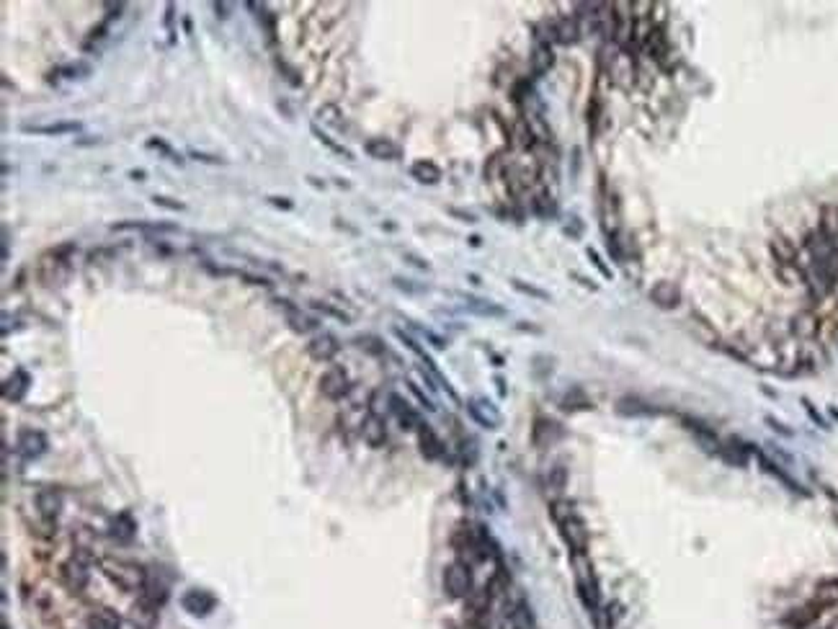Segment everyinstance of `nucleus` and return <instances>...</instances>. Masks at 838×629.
<instances>
[{"instance_id": "f257e3e1", "label": "nucleus", "mask_w": 838, "mask_h": 629, "mask_svg": "<svg viewBox=\"0 0 838 629\" xmlns=\"http://www.w3.org/2000/svg\"><path fill=\"white\" fill-rule=\"evenodd\" d=\"M550 516L558 524L560 536H562V542L567 545V550L573 554H585V550H588V529H585L583 519L578 516L576 506L570 501H565V498H558L550 506Z\"/></svg>"}, {"instance_id": "f03ea898", "label": "nucleus", "mask_w": 838, "mask_h": 629, "mask_svg": "<svg viewBox=\"0 0 838 629\" xmlns=\"http://www.w3.org/2000/svg\"><path fill=\"white\" fill-rule=\"evenodd\" d=\"M98 568L111 586H117L124 593H142L144 583H147V570L124 557H103Z\"/></svg>"}, {"instance_id": "7ed1b4c3", "label": "nucleus", "mask_w": 838, "mask_h": 629, "mask_svg": "<svg viewBox=\"0 0 838 629\" xmlns=\"http://www.w3.org/2000/svg\"><path fill=\"white\" fill-rule=\"evenodd\" d=\"M75 250L73 243L68 245H59L50 253H44L39 258V279H42L44 287H54L59 281L65 279V273H68V255Z\"/></svg>"}, {"instance_id": "20e7f679", "label": "nucleus", "mask_w": 838, "mask_h": 629, "mask_svg": "<svg viewBox=\"0 0 838 629\" xmlns=\"http://www.w3.org/2000/svg\"><path fill=\"white\" fill-rule=\"evenodd\" d=\"M444 591L449 598H470L472 596V570L462 560L451 562L444 570Z\"/></svg>"}, {"instance_id": "39448f33", "label": "nucleus", "mask_w": 838, "mask_h": 629, "mask_svg": "<svg viewBox=\"0 0 838 629\" xmlns=\"http://www.w3.org/2000/svg\"><path fill=\"white\" fill-rule=\"evenodd\" d=\"M181 606L184 612L191 614V616H209V614L217 609V596L207 588H188L186 593L181 596Z\"/></svg>"}, {"instance_id": "423d86ee", "label": "nucleus", "mask_w": 838, "mask_h": 629, "mask_svg": "<svg viewBox=\"0 0 838 629\" xmlns=\"http://www.w3.org/2000/svg\"><path fill=\"white\" fill-rule=\"evenodd\" d=\"M47 446H50V441H47L44 431H39V428H24L16 439V451L21 454V460L26 462L39 460L44 451H47Z\"/></svg>"}, {"instance_id": "0eeeda50", "label": "nucleus", "mask_w": 838, "mask_h": 629, "mask_svg": "<svg viewBox=\"0 0 838 629\" xmlns=\"http://www.w3.org/2000/svg\"><path fill=\"white\" fill-rule=\"evenodd\" d=\"M317 390H320L322 397H328V400L346 397L348 390H351V379H348L346 369H341V366H333V369H328V372L320 377Z\"/></svg>"}, {"instance_id": "6e6552de", "label": "nucleus", "mask_w": 838, "mask_h": 629, "mask_svg": "<svg viewBox=\"0 0 838 629\" xmlns=\"http://www.w3.org/2000/svg\"><path fill=\"white\" fill-rule=\"evenodd\" d=\"M338 351H341V343L336 335H331V333H317V335L307 343V354H310V358H313V361H320V364L333 361Z\"/></svg>"}, {"instance_id": "1a4fd4ad", "label": "nucleus", "mask_w": 838, "mask_h": 629, "mask_svg": "<svg viewBox=\"0 0 838 629\" xmlns=\"http://www.w3.org/2000/svg\"><path fill=\"white\" fill-rule=\"evenodd\" d=\"M88 578H91V573H88V565H85L83 557H70L65 565H62V580H65V586L70 591H75L80 593L85 586H88Z\"/></svg>"}, {"instance_id": "9d476101", "label": "nucleus", "mask_w": 838, "mask_h": 629, "mask_svg": "<svg viewBox=\"0 0 838 629\" xmlns=\"http://www.w3.org/2000/svg\"><path fill=\"white\" fill-rule=\"evenodd\" d=\"M36 510L47 524L57 521V516L62 513V493L54 490V487H42L36 493Z\"/></svg>"}, {"instance_id": "9b49d317", "label": "nucleus", "mask_w": 838, "mask_h": 629, "mask_svg": "<svg viewBox=\"0 0 838 629\" xmlns=\"http://www.w3.org/2000/svg\"><path fill=\"white\" fill-rule=\"evenodd\" d=\"M457 297L462 299L465 310H470L472 314H480V317H506V307L495 305V302H491V299L474 297V294H465V291H457Z\"/></svg>"}, {"instance_id": "f8f14e48", "label": "nucleus", "mask_w": 838, "mask_h": 629, "mask_svg": "<svg viewBox=\"0 0 838 629\" xmlns=\"http://www.w3.org/2000/svg\"><path fill=\"white\" fill-rule=\"evenodd\" d=\"M467 410H470V416H472L477 423L483 425V428H491V431H493V428H498V425H500L498 408H495L493 402H488V400H483V397L470 400Z\"/></svg>"}, {"instance_id": "ddd939ff", "label": "nucleus", "mask_w": 838, "mask_h": 629, "mask_svg": "<svg viewBox=\"0 0 838 629\" xmlns=\"http://www.w3.org/2000/svg\"><path fill=\"white\" fill-rule=\"evenodd\" d=\"M650 302L661 310H676L681 302V289L673 281H658L650 289Z\"/></svg>"}, {"instance_id": "4468645a", "label": "nucleus", "mask_w": 838, "mask_h": 629, "mask_svg": "<svg viewBox=\"0 0 838 629\" xmlns=\"http://www.w3.org/2000/svg\"><path fill=\"white\" fill-rule=\"evenodd\" d=\"M274 302L287 310V323H289V328H292L294 333H299V335H307V333L317 331V323H315L313 317L302 312L299 307L289 305V299H274Z\"/></svg>"}, {"instance_id": "2eb2a0df", "label": "nucleus", "mask_w": 838, "mask_h": 629, "mask_svg": "<svg viewBox=\"0 0 838 629\" xmlns=\"http://www.w3.org/2000/svg\"><path fill=\"white\" fill-rule=\"evenodd\" d=\"M109 534L111 539H117L121 545H129L132 539L137 536V521L132 519V513L129 510H121L117 513L114 519L109 521Z\"/></svg>"}, {"instance_id": "dca6fc26", "label": "nucleus", "mask_w": 838, "mask_h": 629, "mask_svg": "<svg viewBox=\"0 0 838 629\" xmlns=\"http://www.w3.org/2000/svg\"><path fill=\"white\" fill-rule=\"evenodd\" d=\"M31 390V377L24 369H13V374L6 379L3 384V397L8 402H21L26 397V392Z\"/></svg>"}, {"instance_id": "f3484780", "label": "nucleus", "mask_w": 838, "mask_h": 629, "mask_svg": "<svg viewBox=\"0 0 838 629\" xmlns=\"http://www.w3.org/2000/svg\"><path fill=\"white\" fill-rule=\"evenodd\" d=\"M361 436L364 441L372 446V449H380L382 444L387 441V428H384V420H382L377 413H369V416L361 420Z\"/></svg>"}, {"instance_id": "a211bd4d", "label": "nucleus", "mask_w": 838, "mask_h": 629, "mask_svg": "<svg viewBox=\"0 0 838 629\" xmlns=\"http://www.w3.org/2000/svg\"><path fill=\"white\" fill-rule=\"evenodd\" d=\"M418 446H421V454L426 460H441L444 457V444L436 434H433L431 425L421 423L418 425Z\"/></svg>"}, {"instance_id": "6ab92c4d", "label": "nucleus", "mask_w": 838, "mask_h": 629, "mask_svg": "<svg viewBox=\"0 0 838 629\" xmlns=\"http://www.w3.org/2000/svg\"><path fill=\"white\" fill-rule=\"evenodd\" d=\"M158 614H160V612H158V606L147 604V601H142V598H140V601L132 606L129 621H132V627H135V629H155V627H158V619H160Z\"/></svg>"}, {"instance_id": "aec40b11", "label": "nucleus", "mask_w": 838, "mask_h": 629, "mask_svg": "<svg viewBox=\"0 0 838 629\" xmlns=\"http://www.w3.org/2000/svg\"><path fill=\"white\" fill-rule=\"evenodd\" d=\"M80 121H54V124H26L21 127L26 135H44V137H59V135H75L80 132Z\"/></svg>"}, {"instance_id": "412c9836", "label": "nucleus", "mask_w": 838, "mask_h": 629, "mask_svg": "<svg viewBox=\"0 0 838 629\" xmlns=\"http://www.w3.org/2000/svg\"><path fill=\"white\" fill-rule=\"evenodd\" d=\"M85 629H121V619L109 606H96L85 619Z\"/></svg>"}, {"instance_id": "4be33fe9", "label": "nucleus", "mask_w": 838, "mask_h": 629, "mask_svg": "<svg viewBox=\"0 0 838 629\" xmlns=\"http://www.w3.org/2000/svg\"><path fill=\"white\" fill-rule=\"evenodd\" d=\"M364 153L374 160H395L400 155L398 145L387 139V137H372V139H366L364 142Z\"/></svg>"}, {"instance_id": "5701e85b", "label": "nucleus", "mask_w": 838, "mask_h": 629, "mask_svg": "<svg viewBox=\"0 0 838 629\" xmlns=\"http://www.w3.org/2000/svg\"><path fill=\"white\" fill-rule=\"evenodd\" d=\"M168 596H170L168 583H165V580H160V578H155V575H150V573H147V583H144V588H142V593H140V598H142V601H147V604H153V606H158V609H160V606L165 604V601H168Z\"/></svg>"}, {"instance_id": "b1692460", "label": "nucleus", "mask_w": 838, "mask_h": 629, "mask_svg": "<svg viewBox=\"0 0 838 629\" xmlns=\"http://www.w3.org/2000/svg\"><path fill=\"white\" fill-rule=\"evenodd\" d=\"M390 402H392L390 410L395 413V418L400 420V428H405V431L415 428V431H418V425H421V418H418V413H415V410L410 408V405H407L405 400L398 397V395H390Z\"/></svg>"}, {"instance_id": "393cba45", "label": "nucleus", "mask_w": 838, "mask_h": 629, "mask_svg": "<svg viewBox=\"0 0 838 629\" xmlns=\"http://www.w3.org/2000/svg\"><path fill=\"white\" fill-rule=\"evenodd\" d=\"M555 65V54L547 42H537L532 50V73L534 75H547Z\"/></svg>"}, {"instance_id": "a878e982", "label": "nucleus", "mask_w": 838, "mask_h": 629, "mask_svg": "<svg viewBox=\"0 0 838 629\" xmlns=\"http://www.w3.org/2000/svg\"><path fill=\"white\" fill-rule=\"evenodd\" d=\"M410 176L424 186H433L441 181V168L433 160H415L410 165Z\"/></svg>"}, {"instance_id": "bb28decb", "label": "nucleus", "mask_w": 838, "mask_h": 629, "mask_svg": "<svg viewBox=\"0 0 838 629\" xmlns=\"http://www.w3.org/2000/svg\"><path fill=\"white\" fill-rule=\"evenodd\" d=\"M560 425L550 418H537V423H534V444L537 446H550L555 439H560Z\"/></svg>"}, {"instance_id": "cd10ccee", "label": "nucleus", "mask_w": 838, "mask_h": 629, "mask_svg": "<svg viewBox=\"0 0 838 629\" xmlns=\"http://www.w3.org/2000/svg\"><path fill=\"white\" fill-rule=\"evenodd\" d=\"M111 230H144V232H176V225L165 222H114Z\"/></svg>"}, {"instance_id": "c85d7f7f", "label": "nucleus", "mask_w": 838, "mask_h": 629, "mask_svg": "<svg viewBox=\"0 0 838 629\" xmlns=\"http://www.w3.org/2000/svg\"><path fill=\"white\" fill-rule=\"evenodd\" d=\"M555 39L560 44H573L578 42V21L576 18H560L555 24Z\"/></svg>"}, {"instance_id": "c756f323", "label": "nucleus", "mask_w": 838, "mask_h": 629, "mask_svg": "<svg viewBox=\"0 0 838 629\" xmlns=\"http://www.w3.org/2000/svg\"><path fill=\"white\" fill-rule=\"evenodd\" d=\"M310 132H313L315 135V139H317V142H320V145H325L328 147V150H331V153H336V155H341V158H343V160H354V155H351V150H346V147L343 145H338V142H336V139H333V137H328L325 135V132H322L320 127H310Z\"/></svg>"}, {"instance_id": "7c9ffc66", "label": "nucleus", "mask_w": 838, "mask_h": 629, "mask_svg": "<svg viewBox=\"0 0 838 629\" xmlns=\"http://www.w3.org/2000/svg\"><path fill=\"white\" fill-rule=\"evenodd\" d=\"M511 287L516 291H521V294H526V297L539 299V302H550L552 299V294L547 289L537 287V284H529V281H524V279H511Z\"/></svg>"}, {"instance_id": "2f4dec72", "label": "nucleus", "mask_w": 838, "mask_h": 629, "mask_svg": "<svg viewBox=\"0 0 838 629\" xmlns=\"http://www.w3.org/2000/svg\"><path fill=\"white\" fill-rule=\"evenodd\" d=\"M514 145L521 147V150H529L534 145V132L526 119H518L516 127H514Z\"/></svg>"}, {"instance_id": "473e14b6", "label": "nucleus", "mask_w": 838, "mask_h": 629, "mask_svg": "<svg viewBox=\"0 0 838 629\" xmlns=\"http://www.w3.org/2000/svg\"><path fill=\"white\" fill-rule=\"evenodd\" d=\"M310 307H313V310H317V312H322V314H328V317H336V320H341L343 325L351 323V314L343 312V310H338V307H333L331 302H320V299H313V302H310Z\"/></svg>"}, {"instance_id": "72a5a7b5", "label": "nucleus", "mask_w": 838, "mask_h": 629, "mask_svg": "<svg viewBox=\"0 0 838 629\" xmlns=\"http://www.w3.org/2000/svg\"><path fill=\"white\" fill-rule=\"evenodd\" d=\"M532 206H534V212L539 214V217H544V220L558 212V206H555V199H552V196L547 194V191H542V194L534 196V204H532Z\"/></svg>"}, {"instance_id": "f704fd0d", "label": "nucleus", "mask_w": 838, "mask_h": 629, "mask_svg": "<svg viewBox=\"0 0 838 629\" xmlns=\"http://www.w3.org/2000/svg\"><path fill=\"white\" fill-rule=\"evenodd\" d=\"M565 483H567V469L562 464H555L550 469V475H547V487H550L552 493H562Z\"/></svg>"}, {"instance_id": "c9c22d12", "label": "nucleus", "mask_w": 838, "mask_h": 629, "mask_svg": "<svg viewBox=\"0 0 838 629\" xmlns=\"http://www.w3.org/2000/svg\"><path fill=\"white\" fill-rule=\"evenodd\" d=\"M356 346L361 351H366V354H374V356L384 354V343H382L377 335H359V338H356Z\"/></svg>"}, {"instance_id": "e433bc0d", "label": "nucleus", "mask_w": 838, "mask_h": 629, "mask_svg": "<svg viewBox=\"0 0 838 629\" xmlns=\"http://www.w3.org/2000/svg\"><path fill=\"white\" fill-rule=\"evenodd\" d=\"M153 204L160 206V209H168V212H186V204L184 202H178V199H170V196H163V194H155L153 196Z\"/></svg>"}, {"instance_id": "4c0bfd02", "label": "nucleus", "mask_w": 838, "mask_h": 629, "mask_svg": "<svg viewBox=\"0 0 838 629\" xmlns=\"http://www.w3.org/2000/svg\"><path fill=\"white\" fill-rule=\"evenodd\" d=\"M392 284H395V289L405 291V294H424V291H428L426 284H413L410 279H403V276H395Z\"/></svg>"}, {"instance_id": "58836bf2", "label": "nucleus", "mask_w": 838, "mask_h": 629, "mask_svg": "<svg viewBox=\"0 0 838 629\" xmlns=\"http://www.w3.org/2000/svg\"><path fill=\"white\" fill-rule=\"evenodd\" d=\"M147 147H153V150H160V153L165 155V158H170V160H173V162H178V165H181V162H184V158H181V155H176V153H173V147H170L168 142H163L160 137H153V139H147Z\"/></svg>"}, {"instance_id": "ea45409f", "label": "nucleus", "mask_w": 838, "mask_h": 629, "mask_svg": "<svg viewBox=\"0 0 838 629\" xmlns=\"http://www.w3.org/2000/svg\"><path fill=\"white\" fill-rule=\"evenodd\" d=\"M585 255H588V261H591V266L593 268H599V273H601L604 279H611V268L606 264H604V258L599 253H596V250H593V248H585Z\"/></svg>"}, {"instance_id": "a19ab883", "label": "nucleus", "mask_w": 838, "mask_h": 629, "mask_svg": "<svg viewBox=\"0 0 838 629\" xmlns=\"http://www.w3.org/2000/svg\"><path fill=\"white\" fill-rule=\"evenodd\" d=\"M59 73H62V75H65V77H70V80H73V77H83V75H88V73H91V68H88V65H85V62H73V65H65V68L59 70Z\"/></svg>"}, {"instance_id": "79ce46f5", "label": "nucleus", "mask_w": 838, "mask_h": 629, "mask_svg": "<svg viewBox=\"0 0 838 629\" xmlns=\"http://www.w3.org/2000/svg\"><path fill=\"white\" fill-rule=\"evenodd\" d=\"M191 158H194V160H199V162H209V165H225V158H220V155H209V153H202V150H191Z\"/></svg>"}, {"instance_id": "37998d69", "label": "nucleus", "mask_w": 838, "mask_h": 629, "mask_svg": "<svg viewBox=\"0 0 838 629\" xmlns=\"http://www.w3.org/2000/svg\"><path fill=\"white\" fill-rule=\"evenodd\" d=\"M415 331L421 333V335H424V338H428L433 343V346H436V349H447V338H441V335H436V333L433 331H428V328H421V325H413Z\"/></svg>"}, {"instance_id": "c03bdc74", "label": "nucleus", "mask_w": 838, "mask_h": 629, "mask_svg": "<svg viewBox=\"0 0 838 629\" xmlns=\"http://www.w3.org/2000/svg\"><path fill=\"white\" fill-rule=\"evenodd\" d=\"M266 199H269V204L276 206V209H284V212L294 209V202H292L289 196H266Z\"/></svg>"}, {"instance_id": "a18cd8bd", "label": "nucleus", "mask_w": 838, "mask_h": 629, "mask_svg": "<svg viewBox=\"0 0 838 629\" xmlns=\"http://www.w3.org/2000/svg\"><path fill=\"white\" fill-rule=\"evenodd\" d=\"M403 258H405V264L415 266V268H421V271H428V268H431L428 261H424L421 255H415V253H403Z\"/></svg>"}, {"instance_id": "49530a36", "label": "nucleus", "mask_w": 838, "mask_h": 629, "mask_svg": "<svg viewBox=\"0 0 838 629\" xmlns=\"http://www.w3.org/2000/svg\"><path fill=\"white\" fill-rule=\"evenodd\" d=\"M449 214L451 217H459V222H467V225H474L477 217L472 212H465V209H457V206H449Z\"/></svg>"}, {"instance_id": "de8ad7c7", "label": "nucleus", "mask_w": 838, "mask_h": 629, "mask_svg": "<svg viewBox=\"0 0 838 629\" xmlns=\"http://www.w3.org/2000/svg\"><path fill=\"white\" fill-rule=\"evenodd\" d=\"M407 387H410V392H413L415 397L421 400V405H424L426 410H433V408H436V405H431V400H428V397H426V395H424V392L418 390V384H413V382H410V384H407Z\"/></svg>"}, {"instance_id": "09e8293b", "label": "nucleus", "mask_w": 838, "mask_h": 629, "mask_svg": "<svg viewBox=\"0 0 838 629\" xmlns=\"http://www.w3.org/2000/svg\"><path fill=\"white\" fill-rule=\"evenodd\" d=\"M336 114H338V109H333V106H322V109L317 111V116H320L322 121H331V124H336Z\"/></svg>"}, {"instance_id": "8fccbe9b", "label": "nucleus", "mask_w": 838, "mask_h": 629, "mask_svg": "<svg viewBox=\"0 0 838 629\" xmlns=\"http://www.w3.org/2000/svg\"><path fill=\"white\" fill-rule=\"evenodd\" d=\"M214 10H217V18H227V16H230V13H227V10H230L227 3H214Z\"/></svg>"}, {"instance_id": "3c124183", "label": "nucleus", "mask_w": 838, "mask_h": 629, "mask_svg": "<svg viewBox=\"0 0 838 629\" xmlns=\"http://www.w3.org/2000/svg\"><path fill=\"white\" fill-rule=\"evenodd\" d=\"M570 276H573V279H578V281H581V284H583V287H588V289H596V284H591V281L585 279V276H581V273H576V271H573V273H570Z\"/></svg>"}, {"instance_id": "603ef678", "label": "nucleus", "mask_w": 838, "mask_h": 629, "mask_svg": "<svg viewBox=\"0 0 838 629\" xmlns=\"http://www.w3.org/2000/svg\"><path fill=\"white\" fill-rule=\"evenodd\" d=\"M129 179H132V181H144V179H147V173H144V170H129Z\"/></svg>"}]
</instances>
